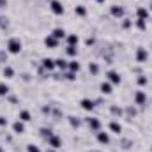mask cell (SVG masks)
I'll return each mask as SVG.
<instances>
[{"mask_svg":"<svg viewBox=\"0 0 152 152\" xmlns=\"http://www.w3.org/2000/svg\"><path fill=\"white\" fill-rule=\"evenodd\" d=\"M25 129H27V127H25V122H23V120L18 118L16 122H12V133H14V134H23Z\"/></svg>","mask_w":152,"mask_h":152,"instance_id":"4fadbf2b","label":"cell"},{"mask_svg":"<svg viewBox=\"0 0 152 152\" xmlns=\"http://www.w3.org/2000/svg\"><path fill=\"white\" fill-rule=\"evenodd\" d=\"M96 2H97V4H104V0H96Z\"/></svg>","mask_w":152,"mask_h":152,"instance_id":"ee69618b","label":"cell"},{"mask_svg":"<svg viewBox=\"0 0 152 152\" xmlns=\"http://www.w3.org/2000/svg\"><path fill=\"white\" fill-rule=\"evenodd\" d=\"M2 75H4V78L11 80V78H14V69H12L11 66H4V69H2Z\"/></svg>","mask_w":152,"mask_h":152,"instance_id":"cb8c5ba5","label":"cell"},{"mask_svg":"<svg viewBox=\"0 0 152 152\" xmlns=\"http://www.w3.org/2000/svg\"><path fill=\"white\" fill-rule=\"evenodd\" d=\"M5 50L9 55H20L21 50H23V42L20 41V37H11L5 44Z\"/></svg>","mask_w":152,"mask_h":152,"instance_id":"6da1fadb","label":"cell"},{"mask_svg":"<svg viewBox=\"0 0 152 152\" xmlns=\"http://www.w3.org/2000/svg\"><path fill=\"white\" fill-rule=\"evenodd\" d=\"M7 101H9V103H12V104H14V103H16V101H18V97H16V96H12V94H9V96H7Z\"/></svg>","mask_w":152,"mask_h":152,"instance_id":"ab89813d","label":"cell"},{"mask_svg":"<svg viewBox=\"0 0 152 152\" xmlns=\"http://www.w3.org/2000/svg\"><path fill=\"white\" fill-rule=\"evenodd\" d=\"M83 122L87 124V127H88L90 131H94V133L101 131V120H99L97 117H85Z\"/></svg>","mask_w":152,"mask_h":152,"instance_id":"7a4b0ae2","label":"cell"},{"mask_svg":"<svg viewBox=\"0 0 152 152\" xmlns=\"http://www.w3.org/2000/svg\"><path fill=\"white\" fill-rule=\"evenodd\" d=\"M136 18H138V20H145V21H147V20L151 18L149 9H147V7H143V5H140V7L136 9Z\"/></svg>","mask_w":152,"mask_h":152,"instance_id":"9a60e30c","label":"cell"},{"mask_svg":"<svg viewBox=\"0 0 152 152\" xmlns=\"http://www.w3.org/2000/svg\"><path fill=\"white\" fill-rule=\"evenodd\" d=\"M124 115H127L129 118H133V117L138 115V110H136L134 106H126V108H124Z\"/></svg>","mask_w":152,"mask_h":152,"instance_id":"484cf974","label":"cell"},{"mask_svg":"<svg viewBox=\"0 0 152 152\" xmlns=\"http://www.w3.org/2000/svg\"><path fill=\"white\" fill-rule=\"evenodd\" d=\"M7 124H9V120L4 115H0V127H7Z\"/></svg>","mask_w":152,"mask_h":152,"instance_id":"8d00e7d4","label":"cell"},{"mask_svg":"<svg viewBox=\"0 0 152 152\" xmlns=\"http://www.w3.org/2000/svg\"><path fill=\"white\" fill-rule=\"evenodd\" d=\"M21 80H23V81H30V80H32V76L28 75V73H23V75H21Z\"/></svg>","mask_w":152,"mask_h":152,"instance_id":"60d3db41","label":"cell"},{"mask_svg":"<svg viewBox=\"0 0 152 152\" xmlns=\"http://www.w3.org/2000/svg\"><path fill=\"white\" fill-rule=\"evenodd\" d=\"M46 143H48V147H53V149H57V151H58V149L62 147V138H60L58 134H55V133H53V134L46 140Z\"/></svg>","mask_w":152,"mask_h":152,"instance_id":"52a82bcc","label":"cell"},{"mask_svg":"<svg viewBox=\"0 0 152 152\" xmlns=\"http://www.w3.org/2000/svg\"><path fill=\"white\" fill-rule=\"evenodd\" d=\"M46 152H57V149H53V147H48V149H46Z\"/></svg>","mask_w":152,"mask_h":152,"instance_id":"7bdbcfd3","label":"cell"},{"mask_svg":"<svg viewBox=\"0 0 152 152\" xmlns=\"http://www.w3.org/2000/svg\"><path fill=\"white\" fill-rule=\"evenodd\" d=\"M67 120H69V126H71L73 129H80V127L83 126V118H80V117H76V115H71Z\"/></svg>","mask_w":152,"mask_h":152,"instance_id":"2e32d148","label":"cell"},{"mask_svg":"<svg viewBox=\"0 0 152 152\" xmlns=\"http://www.w3.org/2000/svg\"><path fill=\"white\" fill-rule=\"evenodd\" d=\"M7 5V0H0V7H5Z\"/></svg>","mask_w":152,"mask_h":152,"instance_id":"b9f144b4","label":"cell"},{"mask_svg":"<svg viewBox=\"0 0 152 152\" xmlns=\"http://www.w3.org/2000/svg\"><path fill=\"white\" fill-rule=\"evenodd\" d=\"M51 36H53L55 39H58V41H62V39H66L67 32H66V28H62V27H57V28H53V30H51Z\"/></svg>","mask_w":152,"mask_h":152,"instance_id":"e0dca14e","label":"cell"},{"mask_svg":"<svg viewBox=\"0 0 152 152\" xmlns=\"http://www.w3.org/2000/svg\"><path fill=\"white\" fill-rule=\"evenodd\" d=\"M90 152H99V151H90Z\"/></svg>","mask_w":152,"mask_h":152,"instance_id":"bcb514c9","label":"cell"},{"mask_svg":"<svg viewBox=\"0 0 152 152\" xmlns=\"http://www.w3.org/2000/svg\"><path fill=\"white\" fill-rule=\"evenodd\" d=\"M136 83H138V87H145L147 83H149V78L145 75H138V78H136Z\"/></svg>","mask_w":152,"mask_h":152,"instance_id":"1f68e13d","label":"cell"},{"mask_svg":"<svg viewBox=\"0 0 152 152\" xmlns=\"http://www.w3.org/2000/svg\"><path fill=\"white\" fill-rule=\"evenodd\" d=\"M67 64H69V62H67L66 58H62V57L55 58V67L60 69V71H66V69H67Z\"/></svg>","mask_w":152,"mask_h":152,"instance_id":"44dd1931","label":"cell"},{"mask_svg":"<svg viewBox=\"0 0 152 152\" xmlns=\"http://www.w3.org/2000/svg\"><path fill=\"white\" fill-rule=\"evenodd\" d=\"M50 11L55 14V16H62L64 12H66V7L62 5V2L60 0H50Z\"/></svg>","mask_w":152,"mask_h":152,"instance_id":"3957f363","label":"cell"},{"mask_svg":"<svg viewBox=\"0 0 152 152\" xmlns=\"http://www.w3.org/2000/svg\"><path fill=\"white\" fill-rule=\"evenodd\" d=\"M39 134H41L44 140H48V138L53 134V131H51V127H41V129H39Z\"/></svg>","mask_w":152,"mask_h":152,"instance_id":"83f0119b","label":"cell"},{"mask_svg":"<svg viewBox=\"0 0 152 152\" xmlns=\"http://www.w3.org/2000/svg\"><path fill=\"white\" fill-rule=\"evenodd\" d=\"M27 152H41V149H39L36 143H28L27 145Z\"/></svg>","mask_w":152,"mask_h":152,"instance_id":"d590c367","label":"cell"},{"mask_svg":"<svg viewBox=\"0 0 152 152\" xmlns=\"http://www.w3.org/2000/svg\"><path fill=\"white\" fill-rule=\"evenodd\" d=\"M151 9H152V4H151Z\"/></svg>","mask_w":152,"mask_h":152,"instance_id":"7dc6e473","label":"cell"},{"mask_svg":"<svg viewBox=\"0 0 152 152\" xmlns=\"http://www.w3.org/2000/svg\"><path fill=\"white\" fill-rule=\"evenodd\" d=\"M9 92H11L9 85H7V83H0V97H7Z\"/></svg>","mask_w":152,"mask_h":152,"instance_id":"4dcf8cb0","label":"cell"},{"mask_svg":"<svg viewBox=\"0 0 152 152\" xmlns=\"http://www.w3.org/2000/svg\"><path fill=\"white\" fill-rule=\"evenodd\" d=\"M41 110H42V113H44V115H50V113H51V106H46V104H44Z\"/></svg>","mask_w":152,"mask_h":152,"instance_id":"f35d334b","label":"cell"},{"mask_svg":"<svg viewBox=\"0 0 152 152\" xmlns=\"http://www.w3.org/2000/svg\"><path fill=\"white\" fill-rule=\"evenodd\" d=\"M106 80H108L112 85H118V83L122 81V76H120V73H117V71H113V69H110V71L106 73Z\"/></svg>","mask_w":152,"mask_h":152,"instance_id":"ba28073f","label":"cell"},{"mask_svg":"<svg viewBox=\"0 0 152 152\" xmlns=\"http://www.w3.org/2000/svg\"><path fill=\"white\" fill-rule=\"evenodd\" d=\"M75 14L76 16H80V18H85V16H87V7H85L83 4L75 5Z\"/></svg>","mask_w":152,"mask_h":152,"instance_id":"603a6c76","label":"cell"},{"mask_svg":"<svg viewBox=\"0 0 152 152\" xmlns=\"http://www.w3.org/2000/svg\"><path fill=\"white\" fill-rule=\"evenodd\" d=\"M88 73L92 76H97V73H99V64L97 62H88Z\"/></svg>","mask_w":152,"mask_h":152,"instance_id":"4316f807","label":"cell"},{"mask_svg":"<svg viewBox=\"0 0 152 152\" xmlns=\"http://www.w3.org/2000/svg\"><path fill=\"white\" fill-rule=\"evenodd\" d=\"M96 140H97L101 145H108V143H110V134H108V133H104V131L101 129V131H97V133H96Z\"/></svg>","mask_w":152,"mask_h":152,"instance_id":"5bb4252c","label":"cell"},{"mask_svg":"<svg viewBox=\"0 0 152 152\" xmlns=\"http://www.w3.org/2000/svg\"><path fill=\"white\" fill-rule=\"evenodd\" d=\"M133 99H134V104H138V106H145L147 104V94L143 92V90H136L134 92V96H133Z\"/></svg>","mask_w":152,"mask_h":152,"instance_id":"5b68a950","label":"cell"},{"mask_svg":"<svg viewBox=\"0 0 152 152\" xmlns=\"http://www.w3.org/2000/svg\"><path fill=\"white\" fill-rule=\"evenodd\" d=\"M66 55L76 58V55H78V46H66Z\"/></svg>","mask_w":152,"mask_h":152,"instance_id":"f1b7e54d","label":"cell"},{"mask_svg":"<svg viewBox=\"0 0 152 152\" xmlns=\"http://www.w3.org/2000/svg\"><path fill=\"white\" fill-rule=\"evenodd\" d=\"M80 106H81L85 112H92V110L96 108V101H94V99H88V97H83V99L80 101Z\"/></svg>","mask_w":152,"mask_h":152,"instance_id":"30bf717a","label":"cell"},{"mask_svg":"<svg viewBox=\"0 0 152 152\" xmlns=\"http://www.w3.org/2000/svg\"><path fill=\"white\" fill-rule=\"evenodd\" d=\"M41 67H42L46 73H53V71L57 69V67H55V58H48V57L42 58V60H41Z\"/></svg>","mask_w":152,"mask_h":152,"instance_id":"8992f818","label":"cell"},{"mask_svg":"<svg viewBox=\"0 0 152 152\" xmlns=\"http://www.w3.org/2000/svg\"><path fill=\"white\" fill-rule=\"evenodd\" d=\"M67 69H69L71 73H78V71L81 69V64H80L76 58H73V60H69V64H67Z\"/></svg>","mask_w":152,"mask_h":152,"instance_id":"7402d4cb","label":"cell"},{"mask_svg":"<svg viewBox=\"0 0 152 152\" xmlns=\"http://www.w3.org/2000/svg\"><path fill=\"white\" fill-rule=\"evenodd\" d=\"M7 58H9L7 50H0V64H5V62H7Z\"/></svg>","mask_w":152,"mask_h":152,"instance_id":"e575fe53","label":"cell"},{"mask_svg":"<svg viewBox=\"0 0 152 152\" xmlns=\"http://www.w3.org/2000/svg\"><path fill=\"white\" fill-rule=\"evenodd\" d=\"M134 27H136L138 30H142V32H143V30H147V21H145V20H138V18H136V20H134Z\"/></svg>","mask_w":152,"mask_h":152,"instance_id":"f546056e","label":"cell"},{"mask_svg":"<svg viewBox=\"0 0 152 152\" xmlns=\"http://www.w3.org/2000/svg\"><path fill=\"white\" fill-rule=\"evenodd\" d=\"M99 92H101L103 96H110V94L113 92V85L106 80V81H103V83L99 85Z\"/></svg>","mask_w":152,"mask_h":152,"instance_id":"7c38bea8","label":"cell"},{"mask_svg":"<svg viewBox=\"0 0 152 152\" xmlns=\"http://www.w3.org/2000/svg\"><path fill=\"white\" fill-rule=\"evenodd\" d=\"M131 27H133V20L124 18V20H122V28H124V30H127V28H131Z\"/></svg>","mask_w":152,"mask_h":152,"instance_id":"836d02e7","label":"cell"},{"mask_svg":"<svg viewBox=\"0 0 152 152\" xmlns=\"http://www.w3.org/2000/svg\"><path fill=\"white\" fill-rule=\"evenodd\" d=\"M66 42H67V46H78L80 36H78V34H67V36H66Z\"/></svg>","mask_w":152,"mask_h":152,"instance_id":"ffe728a7","label":"cell"},{"mask_svg":"<svg viewBox=\"0 0 152 152\" xmlns=\"http://www.w3.org/2000/svg\"><path fill=\"white\" fill-rule=\"evenodd\" d=\"M0 152H5V151H4V147H2V145H0Z\"/></svg>","mask_w":152,"mask_h":152,"instance_id":"f6af8a7d","label":"cell"},{"mask_svg":"<svg viewBox=\"0 0 152 152\" xmlns=\"http://www.w3.org/2000/svg\"><path fill=\"white\" fill-rule=\"evenodd\" d=\"M18 118H20V120H23V122H30V120H32V115H30L28 110H21L20 115H18Z\"/></svg>","mask_w":152,"mask_h":152,"instance_id":"d4e9b609","label":"cell"},{"mask_svg":"<svg viewBox=\"0 0 152 152\" xmlns=\"http://www.w3.org/2000/svg\"><path fill=\"white\" fill-rule=\"evenodd\" d=\"M110 113L113 115L115 118L124 117V108H122V106H118V104H112V106H110Z\"/></svg>","mask_w":152,"mask_h":152,"instance_id":"d6986e66","label":"cell"},{"mask_svg":"<svg viewBox=\"0 0 152 152\" xmlns=\"http://www.w3.org/2000/svg\"><path fill=\"white\" fill-rule=\"evenodd\" d=\"M64 80H67V81H75L76 80V73H71V71H66L64 75H62Z\"/></svg>","mask_w":152,"mask_h":152,"instance_id":"d6a6232c","label":"cell"},{"mask_svg":"<svg viewBox=\"0 0 152 152\" xmlns=\"http://www.w3.org/2000/svg\"><path fill=\"white\" fill-rule=\"evenodd\" d=\"M85 44H87V46H94V44H96V39H94V37H90V36H88V37L85 39Z\"/></svg>","mask_w":152,"mask_h":152,"instance_id":"74e56055","label":"cell"},{"mask_svg":"<svg viewBox=\"0 0 152 152\" xmlns=\"http://www.w3.org/2000/svg\"><path fill=\"white\" fill-rule=\"evenodd\" d=\"M58 42H60V41H58V39H55L51 34H48V36L44 37V46H46V48H50V50H57V48H58Z\"/></svg>","mask_w":152,"mask_h":152,"instance_id":"8fae6325","label":"cell"},{"mask_svg":"<svg viewBox=\"0 0 152 152\" xmlns=\"http://www.w3.org/2000/svg\"><path fill=\"white\" fill-rule=\"evenodd\" d=\"M134 58H136L138 64H145V62L149 60V51H147V48L138 46V48H136V53H134Z\"/></svg>","mask_w":152,"mask_h":152,"instance_id":"277c9868","label":"cell"},{"mask_svg":"<svg viewBox=\"0 0 152 152\" xmlns=\"http://www.w3.org/2000/svg\"><path fill=\"white\" fill-rule=\"evenodd\" d=\"M110 14L113 16L115 20H120V18H124L126 11H124V7H122V5H117V4H115V5L110 7Z\"/></svg>","mask_w":152,"mask_h":152,"instance_id":"9c48e42d","label":"cell"},{"mask_svg":"<svg viewBox=\"0 0 152 152\" xmlns=\"http://www.w3.org/2000/svg\"><path fill=\"white\" fill-rule=\"evenodd\" d=\"M108 129H110L113 134H117V136H118V134L122 133V124H120V122H117V120H112V122L108 124Z\"/></svg>","mask_w":152,"mask_h":152,"instance_id":"ac0fdd59","label":"cell"}]
</instances>
